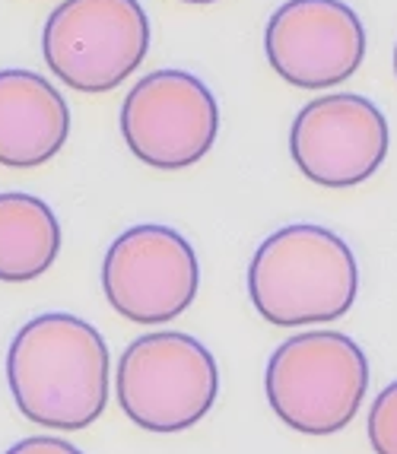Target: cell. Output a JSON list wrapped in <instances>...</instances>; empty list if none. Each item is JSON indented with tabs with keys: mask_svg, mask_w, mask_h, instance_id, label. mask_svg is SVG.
I'll return each instance as SVG.
<instances>
[{
	"mask_svg": "<svg viewBox=\"0 0 397 454\" xmlns=\"http://www.w3.org/2000/svg\"><path fill=\"white\" fill-rule=\"evenodd\" d=\"M42 51L64 86L112 92L144 64L150 20L140 0H64L48 16Z\"/></svg>",
	"mask_w": 397,
	"mask_h": 454,
	"instance_id": "5b68a950",
	"label": "cell"
},
{
	"mask_svg": "<svg viewBox=\"0 0 397 454\" xmlns=\"http://www.w3.org/2000/svg\"><path fill=\"white\" fill-rule=\"evenodd\" d=\"M70 134V108L42 74L0 70V166L39 168L51 162Z\"/></svg>",
	"mask_w": 397,
	"mask_h": 454,
	"instance_id": "30bf717a",
	"label": "cell"
},
{
	"mask_svg": "<svg viewBox=\"0 0 397 454\" xmlns=\"http://www.w3.org/2000/svg\"><path fill=\"white\" fill-rule=\"evenodd\" d=\"M108 343L90 321L48 311L26 321L7 349V385L16 410L45 429L80 432L108 403Z\"/></svg>",
	"mask_w": 397,
	"mask_h": 454,
	"instance_id": "6da1fadb",
	"label": "cell"
},
{
	"mask_svg": "<svg viewBox=\"0 0 397 454\" xmlns=\"http://www.w3.org/2000/svg\"><path fill=\"white\" fill-rule=\"evenodd\" d=\"M220 369L191 333L137 337L118 359L115 397L124 417L146 432H184L214 410Z\"/></svg>",
	"mask_w": 397,
	"mask_h": 454,
	"instance_id": "277c9868",
	"label": "cell"
},
{
	"mask_svg": "<svg viewBox=\"0 0 397 454\" xmlns=\"http://www.w3.org/2000/svg\"><path fill=\"white\" fill-rule=\"evenodd\" d=\"M264 51L296 90H331L366 61V29L344 0H286L264 29Z\"/></svg>",
	"mask_w": 397,
	"mask_h": 454,
	"instance_id": "9c48e42d",
	"label": "cell"
},
{
	"mask_svg": "<svg viewBox=\"0 0 397 454\" xmlns=\"http://www.w3.org/2000/svg\"><path fill=\"white\" fill-rule=\"evenodd\" d=\"M366 432L375 454H397V381L372 401Z\"/></svg>",
	"mask_w": 397,
	"mask_h": 454,
	"instance_id": "7c38bea8",
	"label": "cell"
},
{
	"mask_svg": "<svg viewBox=\"0 0 397 454\" xmlns=\"http://www.w3.org/2000/svg\"><path fill=\"white\" fill-rule=\"evenodd\" d=\"M391 130L375 102L356 92L312 98L292 118L290 153L308 182L321 188H356L388 160Z\"/></svg>",
	"mask_w": 397,
	"mask_h": 454,
	"instance_id": "ba28073f",
	"label": "cell"
},
{
	"mask_svg": "<svg viewBox=\"0 0 397 454\" xmlns=\"http://www.w3.org/2000/svg\"><path fill=\"white\" fill-rule=\"evenodd\" d=\"M4 454H83V451L64 439H54V435H32V439L16 442V445L7 448Z\"/></svg>",
	"mask_w": 397,
	"mask_h": 454,
	"instance_id": "4fadbf2b",
	"label": "cell"
},
{
	"mask_svg": "<svg viewBox=\"0 0 397 454\" xmlns=\"http://www.w3.org/2000/svg\"><path fill=\"white\" fill-rule=\"evenodd\" d=\"M184 4H216V0H184Z\"/></svg>",
	"mask_w": 397,
	"mask_h": 454,
	"instance_id": "5bb4252c",
	"label": "cell"
},
{
	"mask_svg": "<svg viewBox=\"0 0 397 454\" xmlns=\"http://www.w3.org/2000/svg\"><path fill=\"white\" fill-rule=\"evenodd\" d=\"M200 267L182 232L144 223L121 232L102 261L108 305L134 325H166L191 309Z\"/></svg>",
	"mask_w": 397,
	"mask_h": 454,
	"instance_id": "52a82bcc",
	"label": "cell"
},
{
	"mask_svg": "<svg viewBox=\"0 0 397 454\" xmlns=\"http://www.w3.org/2000/svg\"><path fill=\"white\" fill-rule=\"evenodd\" d=\"M359 267L350 245L312 223L283 226L258 245L248 267V295L276 327L328 325L356 302Z\"/></svg>",
	"mask_w": 397,
	"mask_h": 454,
	"instance_id": "7a4b0ae2",
	"label": "cell"
},
{
	"mask_svg": "<svg viewBox=\"0 0 397 454\" xmlns=\"http://www.w3.org/2000/svg\"><path fill=\"white\" fill-rule=\"evenodd\" d=\"M268 403L302 435H334L356 419L369 391V359L340 331L296 333L274 349L264 372Z\"/></svg>",
	"mask_w": 397,
	"mask_h": 454,
	"instance_id": "3957f363",
	"label": "cell"
},
{
	"mask_svg": "<svg viewBox=\"0 0 397 454\" xmlns=\"http://www.w3.org/2000/svg\"><path fill=\"white\" fill-rule=\"evenodd\" d=\"M121 134L144 166L182 172L214 150L220 106L188 70H156L124 96Z\"/></svg>",
	"mask_w": 397,
	"mask_h": 454,
	"instance_id": "8992f818",
	"label": "cell"
},
{
	"mask_svg": "<svg viewBox=\"0 0 397 454\" xmlns=\"http://www.w3.org/2000/svg\"><path fill=\"white\" fill-rule=\"evenodd\" d=\"M394 76H397V45H394Z\"/></svg>",
	"mask_w": 397,
	"mask_h": 454,
	"instance_id": "9a60e30c",
	"label": "cell"
},
{
	"mask_svg": "<svg viewBox=\"0 0 397 454\" xmlns=\"http://www.w3.org/2000/svg\"><path fill=\"white\" fill-rule=\"evenodd\" d=\"M61 254V223L35 194H0V280L29 283L48 273Z\"/></svg>",
	"mask_w": 397,
	"mask_h": 454,
	"instance_id": "8fae6325",
	"label": "cell"
}]
</instances>
